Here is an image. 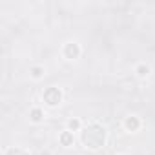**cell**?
Masks as SVG:
<instances>
[{"instance_id":"1","label":"cell","mask_w":155,"mask_h":155,"mask_svg":"<svg viewBox=\"0 0 155 155\" xmlns=\"http://www.w3.org/2000/svg\"><path fill=\"white\" fill-rule=\"evenodd\" d=\"M106 140V131L102 126L99 124H90L84 131H82V142L86 148H91V150H97L104 144Z\"/></svg>"},{"instance_id":"2","label":"cell","mask_w":155,"mask_h":155,"mask_svg":"<svg viewBox=\"0 0 155 155\" xmlns=\"http://www.w3.org/2000/svg\"><path fill=\"white\" fill-rule=\"evenodd\" d=\"M60 99H62V93H60L58 88H48V90L44 91V101H46L49 106H57V104L60 102Z\"/></svg>"},{"instance_id":"3","label":"cell","mask_w":155,"mask_h":155,"mask_svg":"<svg viewBox=\"0 0 155 155\" xmlns=\"http://www.w3.org/2000/svg\"><path fill=\"white\" fill-rule=\"evenodd\" d=\"M64 55H66V58H77V57L81 55V48H79V44H75V42L66 44V48H64Z\"/></svg>"},{"instance_id":"4","label":"cell","mask_w":155,"mask_h":155,"mask_svg":"<svg viewBox=\"0 0 155 155\" xmlns=\"http://www.w3.org/2000/svg\"><path fill=\"white\" fill-rule=\"evenodd\" d=\"M124 126H126L130 131H135V130H139L140 122H139V119H137V117H128V119L124 120Z\"/></svg>"},{"instance_id":"5","label":"cell","mask_w":155,"mask_h":155,"mask_svg":"<svg viewBox=\"0 0 155 155\" xmlns=\"http://www.w3.org/2000/svg\"><path fill=\"white\" fill-rule=\"evenodd\" d=\"M60 144L62 146H71L73 144V133L71 131H64L60 135Z\"/></svg>"},{"instance_id":"6","label":"cell","mask_w":155,"mask_h":155,"mask_svg":"<svg viewBox=\"0 0 155 155\" xmlns=\"http://www.w3.org/2000/svg\"><path fill=\"white\" fill-rule=\"evenodd\" d=\"M31 120L33 122H40L42 119H44V113H42V110H38V108H35V110H31Z\"/></svg>"},{"instance_id":"7","label":"cell","mask_w":155,"mask_h":155,"mask_svg":"<svg viewBox=\"0 0 155 155\" xmlns=\"http://www.w3.org/2000/svg\"><path fill=\"white\" fill-rule=\"evenodd\" d=\"M137 73H139L140 77H146V75L150 73V68H148V66H144V64H140V66L137 68Z\"/></svg>"},{"instance_id":"8","label":"cell","mask_w":155,"mask_h":155,"mask_svg":"<svg viewBox=\"0 0 155 155\" xmlns=\"http://www.w3.org/2000/svg\"><path fill=\"white\" fill-rule=\"evenodd\" d=\"M42 73H44V69H42V68H38V66L31 69V75L35 77V79H38V77H42Z\"/></svg>"},{"instance_id":"9","label":"cell","mask_w":155,"mask_h":155,"mask_svg":"<svg viewBox=\"0 0 155 155\" xmlns=\"http://www.w3.org/2000/svg\"><path fill=\"white\" fill-rule=\"evenodd\" d=\"M81 128V122L77 120V119H71L69 120V130H79Z\"/></svg>"}]
</instances>
